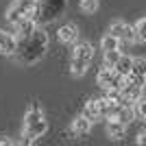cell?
I'll return each mask as SVG.
<instances>
[{
	"instance_id": "9c48e42d",
	"label": "cell",
	"mask_w": 146,
	"mask_h": 146,
	"mask_svg": "<svg viewBox=\"0 0 146 146\" xmlns=\"http://www.w3.org/2000/svg\"><path fill=\"white\" fill-rule=\"evenodd\" d=\"M13 26H15V33H18L20 39H26V37H31L37 31V22L33 18H24V20H20L18 24H13Z\"/></svg>"
},
{
	"instance_id": "2e32d148",
	"label": "cell",
	"mask_w": 146,
	"mask_h": 146,
	"mask_svg": "<svg viewBox=\"0 0 146 146\" xmlns=\"http://www.w3.org/2000/svg\"><path fill=\"white\" fill-rule=\"evenodd\" d=\"M120 57H122V50H120V48L105 50V66H111V68H116V63L120 61Z\"/></svg>"
},
{
	"instance_id": "ac0fdd59",
	"label": "cell",
	"mask_w": 146,
	"mask_h": 146,
	"mask_svg": "<svg viewBox=\"0 0 146 146\" xmlns=\"http://www.w3.org/2000/svg\"><path fill=\"white\" fill-rule=\"evenodd\" d=\"M81 9L85 13H94L98 9V0H81Z\"/></svg>"
},
{
	"instance_id": "277c9868",
	"label": "cell",
	"mask_w": 146,
	"mask_h": 146,
	"mask_svg": "<svg viewBox=\"0 0 146 146\" xmlns=\"http://www.w3.org/2000/svg\"><path fill=\"white\" fill-rule=\"evenodd\" d=\"M92 59H94V48H92L87 42H81L76 44V48H74V55H72V70L74 76H83L87 72V68H90Z\"/></svg>"
},
{
	"instance_id": "7c38bea8",
	"label": "cell",
	"mask_w": 146,
	"mask_h": 146,
	"mask_svg": "<svg viewBox=\"0 0 146 146\" xmlns=\"http://www.w3.org/2000/svg\"><path fill=\"white\" fill-rule=\"evenodd\" d=\"M107 133L111 135V137H124V133H127V124L122 120H118V118H109V122H107Z\"/></svg>"
},
{
	"instance_id": "3957f363",
	"label": "cell",
	"mask_w": 146,
	"mask_h": 146,
	"mask_svg": "<svg viewBox=\"0 0 146 146\" xmlns=\"http://www.w3.org/2000/svg\"><path fill=\"white\" fill-rule=\"evenodd\" d=\"M68 0H37L35 9H33V20L37 22V26L50 24L66 11Z\"/></svg>"
},
{
	"instance_id": "8992f818",
	"label": "cell",
	"mask_w": 146,
	"mask_h": 146,
	"mask_svg": "<svg viewBox=\"0 0 146 146\" xmlns=\"http://www.w3.org/2000/svg\"><path fill=\"white\" fill-rule=\"evenodd\" d=\"M33 9H35V5H24V2L18 0V5H13L11 9H9L7 20H9L11 24H18L20 20H24V18H33Z\"/></svg>"
},
{
	"instance_id": "9a60e30c",
	"label": "cell",
	"mask_w": 146,
	"mask_h": 146,
	"mask_svg": "<svg viewBox=\"0 0 146 146\" xmlns=\"http://www.w3.org/2000/svg\"><path fill=\"white\" fill-rule=\"evenodd\" d=\"M120 39H118L116 35H111V33H107V35L100 39V48L103 50H113V48H120Z\"/></svg>"
},
{
	"instance_id": "44dd1931",
	"label": "cell",
	"mask_w": 146,
	"mask_h": 146,
	"mask_svg": "<svg viewBox=\"0 0 146 146\" xmlns=\"http://www.w3.org/2000/svg\"><path fill=\"white\" fill-rule=\"evenodd\" d=\"M13 140H9V137H0V146H11Z\"/></svg>"
},
{
	"instance_id": "7a4b0ae2",
	"label": "cell",
	"mask_w": 146,
	"mask_h": 146,
	"mask_svg": "<svg viewBox=\"0 0 146 146\" xmlns=\"http://www.w3.org/2000/svg\"><path fill=\"white\" fill-rule=\"evenodd\" d=\"M46 133V120H44V111L39 105H33L24 116V129H22V135H24V144H33L37 142V137H42Z\"/></svg>"
},
{
	"instance_id": "e0dca14e",
	"label": "cell",
	"mask_w": 146,
	"mask_h": 146,
	"mask_svg": "<svg viewBox=\"0 0 146 146\" xmlns=\"http://www.w3.org/2000/svg\"><path fill=\"white\" fill-rule=\"evenodd\" d=\"M135 33H137V39H140V42H146V18L137 20V24H135Z\"/></svg>"
},
{
	"instance_id": "d6986e66",
	"label": "cell",
	"mask_w": 146,
	"mask_h": 146,
	"mask_svg": "<svg viewBox=\"0 0 146 146\" xmlns=\"http://www.w3.org/2000/svg\"><path fill=\"white\" fill-rule=\"evenodd\" d=\"M135 109H137V116H142L146 120V98H140V100L135 103Z\"/></svg>"
},
{
	"instance_id": "52a82bcc",
	"label": "cell",
	"mask_w": 146,
	"mask_h": 146,
	"mask_svg": "<svg viewBox=\"0 0 146 146\" xmlns=\"http://www.w3.org/2000/svg\"><path fill=\"white\" fill-rule=\"evenodd\" d=\"M18 44H20V39H18L15 35L0 31V52H2V55H15Z\"/></svg>"
},
{
	"instance_id": "8fae6325",
	"label": "cell",
	"mask_w": 146,
	"mask_h": 146,
	"mask_svg": "<svg viewBox=\"0 0 146 146\" xmlns=\"http://www.w3.org/2000/svg\"><path fill=\"white\" fill-rule=\"evenodd\" d=\"M72 133L74 135H87L90 133V129H92V120H87L85 116H83V113H81V116H76L72 120Z\"/></svg>"
},
{
	"instance_id": "5bb4252c",
	"label": "cell",
	"mask_w": 146,
	"mask_h": 146,
	"mask_svg": "<svg viewBox=\"0 0 146 146\" xmlns=\"http://www.w3.org/2000/svg\"><path fill=\"white\" fill-rule=\"evenodd\" d=\"M133 57H129V55H122L120 61L116 63V72H120L122 76H129V74L133 72Z\"/></svg>"
},
{
	"instance_id": "30bf717a",
	"label": "cell",
	"mask_w": 146,
	"mask_h": 146,
	"mask_svg": "<svg viewBox=\"0 0 146 146\" xmlns=\"http://www.w3.org/2000/svg\"><path fill=\"white\" fill-rule=\"evenodd\" d=\"M59 39L63 44H76V39H79V29L74 24H63L59 29Z\"/></svg>"
},
{
	"instance_id": "ba28073f",
	"label": "cell",
	"mask_w": 146,
	"mask_h": 146,
	"mask_svg": "<svg viewBox=\"0 0 146 146\" xmlns=\"http://www.w3.org/2000/svg\"><path fill=\"white\" fill-rule=\"evenodd\" d=\"M127 79L135 81L137 85H144L146 83V59L144 57H137V59L133 61V72L129 74Z\"/></svg>"
},
{
	"instance_id": "ffe728a7",
	"label": "cell",
	"mask_w": 146,
	"mask_h": 146,
	"mask_svg": "<svg viewBox=\"0 0 146 146\" xmlns=\"http://www.w3.org/2000/svg\"><path fill=\"white\" fill-rule=\"evenodd\" d=\"M137 144H142V146H146V131H142L140 135H137Z\"/></svg>"
},
{
	"instance_id": "5b68a950",
	"label": "cell",
	"mask_w": 146,
	"mask_h": 146,
	"mask_svg": "<svg viewBox=\"0 0 146 146\" xmlns=\"http://www.w3.org/2000/svg\"><path fill=\"white\" fill-rule=\"evenodd\" d=\"M109 33L111 35H116L120 42H127V44H131V42H135L137 39V33H135V26H129V24H124V22H113V24L109 26Z\"/></svg>"
},
{
	"instance_id": "6da1fadb",
	"label": "cell",
	"mask_w": 146,
	"mask_h": 146,
	"mask_svg": "<svg viewBox=\"0 0 146 146\" xmlns=\"http://www.w3.org/2000/svg\"><path fill=\"white\" fill-rule=\"evenodd\" d=\"M46 46H48V35H46L42 29H37L31 37L20 39L18 50H15V57H18L20 63L31 66V63H35V61H39L44 57Z\"/></svg>"
},
{
	"instance_id": "7402d4cb",
	"label": "cell",
	"mask_w": 146,
	"mask_h": 146,
	"mask_svg": "<svg viewBox=\"0 0 146 146\" xmlns=\"http://www.w3.org/2000/svg\"><path fill=\"white\" fill-rule=\"evenodd\" d=\"M20 2H24V5H37V0H20Z\"/></svg>"
},
{
	"instance_id": "4fadbf2b",
	"label": "cell",
	"mask_w": 146,
	"mask_h": 146,
	"mask_svg": "<svg viewBox=\"0 0 146 146\" xmlns=\"http://www.w3.org/2000/svg\"><path fill=\"white\" fill-rule=\"evenodd\" d=\"M83 116L87 118V120H92V122H96V120H100V107H98V100H87L85 103V107H83Z\"/></svg>"
}]
</instances>
